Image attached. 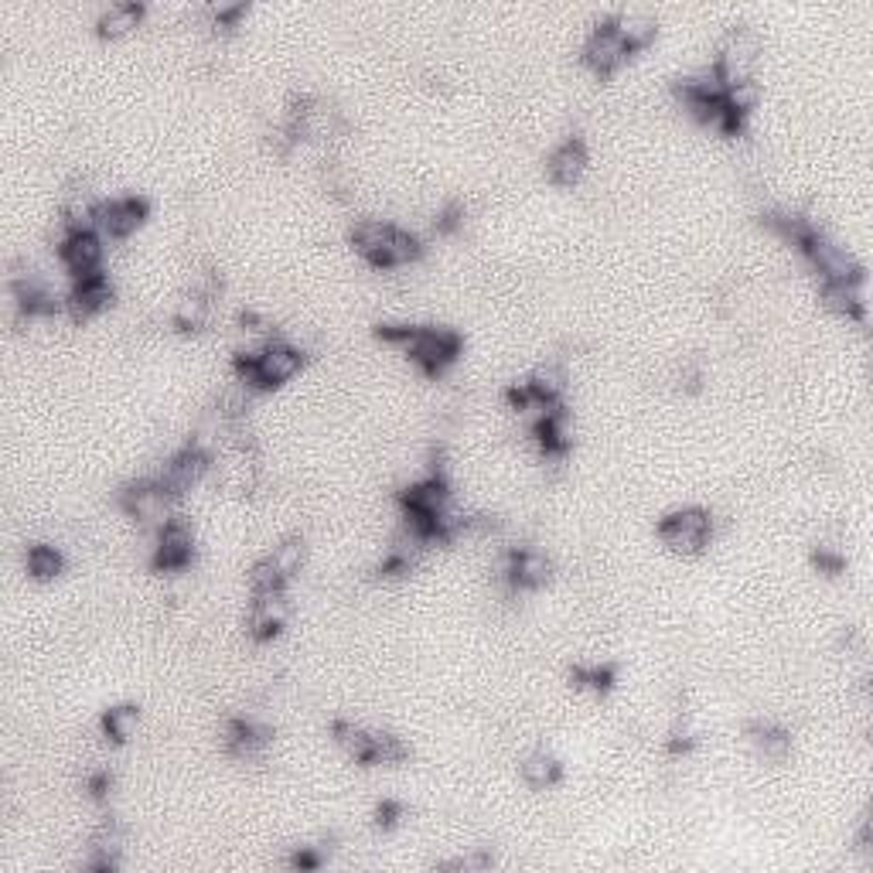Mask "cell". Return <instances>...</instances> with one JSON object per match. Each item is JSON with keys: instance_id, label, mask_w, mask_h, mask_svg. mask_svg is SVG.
<instances>
[{"instance_id": "1", "label": "cell", "mask_w": 873, "mask_h": 873, "mask_svg": "<svg viewBox=\"0 0 873 873\" xmlns=\"http://www.w3.org/2000/svg\"><path fill=\"white\" fill-rule=\"evenodd\" d=\"M376 335L390 345H399L414 362L427 372V376H441L447 366L457 362L460 348V335L454 328H417V324H379Z\"/></svg>"}, {"instance_id": "2", "label": "cell", "mask_w": 873, "mask_h": 873, "mask_svg": "<svg viewBox=\"0 0 873 873\" xmlns=\"http://www.w3.org/2000/svg\"><path fill=\"white\" fill-rule=\"evenodd\" d=\"M304 366V352L284 339L267 342L260 352L236 355V382L246 390H276L284 386L287 379H294Z\"/></svg>"}, {"instance_id": "3", "label": "cell", "mask_w": 873, "mask_h": 873, "mask_svg": "<svg viewBox=\"0 0 873 873\" xmlns=\"http://www.w3.org/2000/svg\"><path fill=\"white\" fill-rule=\"evenodd\" d=\"M713 536V516L700 505H689V508H679L673 516H665L659 522V539L665 550H673L679 556H697L706 550Z\"/></svg>"}, {"instance_id": "4", "label": "cell", "mask_w": 873, "mask_h": 873, "mask_svg": "<svg viewBox=\"0 0 873 873\" xmlns=\"http://www.w3.org/2000/svg\"><path fill=\"white\" fill-rule=\"evenodd\" d=\"M761 56V38L754 28H734L721 51H716V62H713V72L721 75V83L724 86H734V83H743V79H751V69Z\"/></svg>"}, {"instance_id": "5", "label": "cell", "mask_w": 873, "mask_h": 873, "mask_svg": "<svg viewBox=\"0 0 873 873\" xmlns=\"http://www.w3.org/2000/svg\"><path fill=\"white\" fill-rule=\"evenodd\" d=\"M171 495L161 488L158 478H144V481H134V484H126L123 492H120V508L131 516L134 522L140 526H153V529H161L171 516Z\"/></svg>"}, {"instance_id": "6", "label": "cell", "mask_w": 873, "mask_h": 873, "mask_svg": "<svg viewBox=\"0 0 873 873\" xmlns=\"http://www.w3.org/2000/svg\"><path fill=\"white\" fill-rule=\"evenodd\" d=\"M195 560V529L188 519H168L161 529H158V543H153V553H150V567L158 574H177L192 567Z\"/></svg>"}, {"instance_id": "7", "label": "cell", "mask_w": 873, "mask_h": 873, "mask_svg": "<svg viewBox=\"0 0 873 873\" xmlns=\"http://www.w3.org/2000/svg\"><path fill=\"white\" fill-rule=\"evenodd\" d=\"M212 465H216V454L201 451L195 444H185L164 465V471L158 475V481H161V488H164L171 499H182L185 492H192V488L212 471Z\"/></svg>"}, {"instance_id": "8", "label": "cell", "mask_w": 873, "mask_h": 873, "mask_svg": "<svg viewBox=\"0 0 873 873\" xmlns=\"http://www.w3.org/2000/svg\"><path fill=\"white\" fill-rule=\"evenodd\" d=\"M147 216H150V201L144 195L110 198L96 209V229L110 239H126L147 222Z\"/></svg>"}, {"instance_id": "9", "label": "cell", "mask_w": 873, "mask_h": 873, "mask_svg": "<svg viewBox=\"0 0 873 873\" xmlns=\"http://www.w3.org/2000/svg\"><path fill=\"white\" fill-rule=\"evenodd\" d=\"M291 622V601L284 590H263V594H253V604H249V618H246V628L253 635V641H273L280 631L287 628Z\"/></svg>"}, {"instance_id": "10", "label": "cell", "mask_w": 873, "mask_h": 873, "mask_svg": "<svg viewBox=\"0 0 873 873\" xmlns=\"http://www.w3.org/2000/svg\"><path fill=\"white\" fill-rule=\"evenodd\" d=\"M631 56V48L625 45V38L614 28V17L601 21L594 32H590L587 45H583V62L594 69L601 79L611 72H618L625 65V59Z\"/></svg>"}, {"instance_id": "11", "label": "cell", "mask_w": 873, "mask_h": 873, "mask_svg": "<svg viewBox=\"0 0 873 873\" xmlns=\"http://www.w3.org/2000/svg\"><path fill=\"white\" fill-rule=\"evenodd\" d=\"M113 304V280L107 273H89V276H75V284L65 297V311L75 321H89L93 315L107 311Z\"/></svg>"}, {"instance_id": "12", "label": "cell", "mask_w": 873, "mask_h": 873, "mask_svg": "<svg viewBox=\"0 0 873 873\" xmlns=\"http://www.w3.org/2000/svg\"><path fill=\"white\" fill-rule=\"evenodd\" d=\"M59 256L72 276H89V273H99L107 246H102V236L96 229H75V233L62 236Z\"/></svg>"}, {"instance_id": "13", "label": "cell", "mask_w": 873, "mask_h": 873, "mask_svg": "<svg viewBox=\"0 0 873 873\" xmlns=\"http://www.w3.org/2000/svg\"><path fill=\"white\" fill-rule=\"evenodd\" d=\"M802 253L812 260V267L823 273V280H863V267L857 263V256L846 246H836L833 239H826L823 233H819Z\"/></svg>"}, {"instance_id": "14", "label": "cell", "mask_w": 873, "mask_h": 873, "mask_svg": "<svg viewBox=\"0 0 873 873\" xmlns=\"http://www.w3.org/2000/svg\"><path fill=\"white\" fill-rule=\"evenodd\" d=\"M539 447H543V460H567L574 447V414L563 403H556L550 414L532 427Z\"/></svg>"}, {"instance_id": "15", "label": "cell", "mask_w": 873, "mask_h": 873, "mask_svg": "<svg viewBox=\"0 0 873 873\" xmlns=\"http://www.w3.org/2000/svg\"><path fill=\"white\" fill-rule=\"evenodd\" d=\"M553 577V560L543 550H516L505 560V580L516 590H539Z\"/></svg>"}, {"instance_id": "16", "label": "cell", "mask_w": 873, "mask_h": 873, "mask_svg": "<svg viewBox=\"0 0 873 873\" xmlns=\"http://www.w3.org/2000/svg\"><path fill=\"white\" fill-rule=\"evenodd\" d=\"M546 171H550V182L560 185V188H574L580 177L587 174V147L580 137H570L563 140L546 161Z\"/></svg>"}, {"instance_id": "17", "label": "cell", "mask_w": 873, "mask_h": 873, "mask_svg": "<svg viewBox=\"0 0 873 873\" xmlns=\"http://www.w3.org/2000/svg\"><path fill=\"white\" fill-rule=\"evenodd\" d=\"M823 304L829 311L843 318H866V297H863V280H823V291H819Z\"/></svg>"}, {"instance_id": "18", "label": "cell", "mask_w": 873, "mask_h": 873, "mask_svg": "<svg viewBox=\"0 0 873 873\" xmlns=\"http://www.w3.org/2000/svg\"><path fill=\"white\" fill-rule=\"evenodd\" d=\"M123 846H126V836L120 829V823H113V819H107L89 839V860L86 866L89 870H99V873H110L120 866V857H123Z\"/></svg>"}, {"instance_id": "19", "label": "cell", "mask_w": 873, "mask_h": 873, "mask_svg": "<svg viewBox=\"0 0 873 873\" xmlns=\"http://www.w3.org/2000/svg\"><path fill=\"white\" fill-rule=\"evenodd\" d=\"M267 743H270V727L246 721V716H236V721H229L225 727V751L233 758L253 761V758H260Z\"/></svg>"}, {"instance_id": "20", "label": "cell", "mask_w": 873, "mask_h": 873, "mask_svg": "<svg viewBox=\"0 0 873 873\" xmlns=\"http://www.w3.org/2000/svg\"><path fill=\"white\" fill-rule=\"evenodd\" d=\"M393 233H396V225H393V222L362 219V222H355V225H352L348 239H352V246H355L358 256H366V260H369L372 267H379V263H382V253H386V246H390V239H393Z\"/></svg>"}, {"instance_id": "21", "label": "cell", "mask_w": 873, "mask_h": 873, "mask_svg": "<svg viewBox=\"0 0 873 873\" xmlns=\"http://www.w3.org/2000/svg\"><path fill=\"white\" fill-rule=\"evenodd\" d=\"M140 21H144V4L123 0V4H110L107 11L99 14L96 32H99V38H123V35H131Z\"/></svg>"}, {"instance_id": "22", "label": "cell", "mask_w": 873, "mask_h": 873, "mask_svg": "<svg viewBox=\"0 0 873 873\" xmlns=\"http://www.w3.org/2000/svg\"><path fill=\"white\" fill-rule=\"evenodd\" d=\"M331 734H335V740L342 743L345 754L355 764H376V734L372 730H362L348 721H335L331 724Z\"/></svg>"}, {"instance_id": "23", "label": "cell", "mask_w": 873, "mask_h": 873, "mask_svg": "<svg viewBox=\"0 0 873 873\" xmlns=\"http://www.w3.org/2000/svg\"><path fill=\"white\" fill-rule=\"evenodd\" d=\"M754 748L764 761H785L791 754V734L778 724H767V721H754L748 727Z\"/></svg>"}, {"instance_id": "24", "label": "cell", "mask_w": 873, "mask_h": 873, "mask_svg": "<svg viewBox=\"0 0 873 873\" xmlns=\"http://www.w3.org/2000/svg\"><path fill=\"white\" fill-rule=\"evenodd\" d=\"M563 778V764L550 751H532L522 758V782L536 791H546Z\"/></svg>"}, {"instance_id": "25", "label": "cell", "mask_w": 873, "mask_h": 873, "mask_svg": "<svg viewBox=\"0 0 873 873\" xmlns=\"http://www.w3.org/2000/svg\"><path fill=\"white\" fill-rule=\"evenodd\" d=\"M614 28H618V35L625 38V45H628L631 51L652 45L655 35H659L655 17L645 14V11H625V14H618V17H614Z\"/></svg>"}, {"instance_id": "26", "label": "cell", "mask_w": 873, "mask_h": 873, "mask_svg": "<svg viewBox=\"0 0 873 873\" xmlns=\"http://www.w3.org/2000/svg\"><path fill=\"white\" fill-rule=\"evenodd\" d=\"M209 315H212V294L209 291H195L188 297H182L174 311V328L185 331V335H195L205 324H209Z\"/></svg>"}, {"instance_id": "27", "label": "cell", "mask_w": 873, "mask_h": 873, "mask_svg": "<svg viewBox=\"0 0 873 873\" xmlns=\"http://www.w3.org/2000/svg\"><path fill=\"white\" fill-rule=\"evenodd\" d=\"M140 724V710L134 703H120V706H110L107 713L99 716V727H102V737L113 740V743H126L134 737Z\"/></svg>"}, {"instance_id": "28", "label": "cell", "mask_w": 873, "mask_h": 873, "mask_svg": "<svg viewBox=\"0 0 873 873\" xmlns=\"http://www.w3.org/2000/svg\"><path fill=\"white\" fill-rule=\"evenodd\" d=\"M526 386L532 390V396L536 399H543V403H560V396L567 393V372H563V366H556V362H546V366H539L532 376H529V382Z\"/></svg>"}, {"instance_id": "29", "label": "cell", "mask_w": 873, "mask_h": 873, "mask_svg": "<svg viewBox=\"0 0 873 873\" xmlns=\"http://www.w3.org/2000/svg\"><path fill=\"white\" fill-rule=\"evenodd\" d=\"M24 567H28V577L32 580H56L62 570H65V556L56 550V546H48V543H38L28 550V556H24Z\"/></svg>"}, {"instance_id": "30", "label": "cell", "mask_w": 873, "mask_h": 873, "mask_svg": "<svg viewBox=\"0 0 873 873\" xmlns=\"http://www.w3.org/2000/svg\"><path fill=\"white\" fill-rule=\"evenodd\" d=\"M267 560L273 563L276 574L284 577V580L297 577V574H300V567H304V560H307V546H304V539H300V536H287L284 543L273 546V553H267Z\"/></svg>"}, {"instance_id": "31", "label": "cell", "mask_w": 873, "mask_h": 873, "mask_svg": "<svg viewBox=\"0 0 873 873\" xmlns=\"http://www.w3.org/2000/svg\"><path fill=\"white\" fill-rule=\"evenodd\" d=\"M574 686L577 689H594V692H607L614 686V679H618V665L614 662H601V665H577V669L570 673Z\"/></svg>"}, {"instance_id": "32", "label": "cell", "mask_w": 873, "mask_h": 873, "mask_svg": "<svg viewBox=\"0 0 873 873\" xmlns=\"http://www.w3.org/2000/svg\"><path fill=\"white\" fill-rule=\"evenodd\" d=\"M372 734H376V764H399L409 758V748L396 734H382V730H372Z\"/></svg>"}, {"instance_id": "33", "label": "cell", "mask_w": 873, "mask_h": 873, "mask_svg": "<svg viewBox=\"0 0 873 873\" xmlns=\"http://www.w3.org/2000/svg\"><path fill=\"white\" fill-rule=\"evenodd\" d=\"M812 563L819 567V574L836 577V574H843V567H846V556H843L836 546H815V553H812Z\"/></svg>"}, {"instance_id": "34", "label": "cell", "mask_w": 873, "mask_h": 873, "mask_svg": "<svg viewBox=\"0 0 873 873\" xmlns=\"http://www.w3.org/2000/svg\"><path fill=\"white\" fill-rule=\"evenodd\" d=\"M243 14H246L243 4H212V8H209V17H212V24H216V32H233Z\"/></svg>"}, {"instance_id": "35", "label": "cell", "mask_w": 873, "mask_h": 873, "mask_svg": "<svg viewBox=\"0 0 873 873\" xmlns=\"http://www.w3.org/2000/svg\"><path fill=\"white\" fill-rule=\"evenodd\" d=\"M406 815V806L403 802H396V799H382L379 806H376V826L379 829H393V826H399V819Z\"/></svg>"}, {"instance_id": "36", "label": "cell", "mask_w": 873, "mask_h": 873, "mask_svg": "<svg viewBox=\"0 0 873 873\" xmlns=\"http://www.w3.org/2000/svg\"><path fill=\"white\" fill-rule=\"evenodd\" d=\"M86 788L93 791V799H107L110 788H113L110 772H96V775H89V778H86Z\"/></svg>"}, {"instance_id": "37", "label": "cell", "mask_w": 873, "mask_h": 873, "mask_svg": "<svg viewBox=\"0 0 873 873\" xmlns=\"http://www.w3.org/2000/svg\"><path fill=\"white\" fill-rule=\"evenodd\" d=\"M460 219H465L460 205H447V209L441 212V219H436V229H441V233H454V229L460 225Z\"/></svg>"}, {"instance_id": "38", "label": "cell", "mask_w": 873, "mask_h": 873, "mask_svg": "<svg viewBox=\"0 0 873 873\" xmlns=\"http://www.w3.org/2000/svg\"><path fill=\"white\" fill-rule=\"evenodd\" d=\"M321 860H324L321 853H315L311 846H304V850H297V853H294V860H291V863H294L297 870H318V866H321Z\"/></svg>"}]
</instances>
